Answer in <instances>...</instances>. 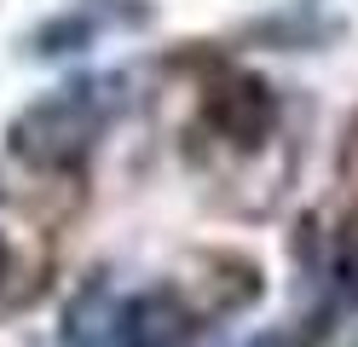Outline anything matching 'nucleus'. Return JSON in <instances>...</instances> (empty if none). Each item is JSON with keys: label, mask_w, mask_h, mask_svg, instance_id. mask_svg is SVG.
<instances>
[{"label": "nucleus", "mask_w": 358, "mask_h": 347, "mask_svg": "<svg viewBox=\"0 0 358 347\" xmlns=\"http://www.w3.org/2000/svg\"><path fill=\"white\" fill-rule=\"evenodd\" d=\"M99 29H104V23L87 12V6H76V12H64V18H47V23L29 35V46H35L41 58H64V53H81V46H93Z\"/></svg>", "instance_id": "5"}, {"label": "nucleus", "mask_w": 358, "mask_h": 347, "mask_svg": "<svg viewBox=\"0 0 358 347\" xmlns=\"http://www.w3.org/2000/svg\"><path fill=\"white\" fill-rule=\"evenodd\" d=\"M249 347H306L301 336H289V330H272V336H255Z\"/></svg>", "instance_id": "7"}, {"label": "nucleus", "mask_w": 358, "mask_h": 347, "mask_svg": "<svg viewBox=\"0 0 358 347\" xmlns=\"http://www.w3.org/2000/svg\"><path fill=\"white\" fill-rule=\"evenodd\" d=\"M127 76H81L70 87L35 99L29 110H17V122L6 133L12 156H24L29 168H47V174H64L76 162L93 156L99 133L122 116L127 104Z\"/></svg>", "instance_id": "1"}, {"label": "nucleus", "mask_w": 358, "mask_h": 347, "mask_svg": "<svg viewBox=\"0 0 358 347\" xmlns=\"http://www.w3.org/2000/svg\"><path fill=\"white\" fill-rule=\"evenodd\" d=\"M0 272H6V243H0Z\"/></svg>", "instance_id": "8"}, {"label": "nucleus", "mask_w": 358, "mask_h": 347, "mask_svg": "<svg viewBox=\"0 0 358 347\" xmlns=\"http://www.w3.org/2000/svg\"><path fill=\"white\" fill-rule=\"evenodd\" d=\"M335 278H341L347 301L358 307V243H347V249H341V261H335Z\"/></svg>", "instance_id": "6"}, {"label": "nucleus", "mask_w": 358, "mask_h": 347, "mask_svg": "<svg viewBox=\"0 0 358 347\" xmlns=\"http://www.w3.org/2000/svg\"><path fill=\"white\" fill-rule=\"evenodd\" d=\"M122 336V301L110 278H87L81 295L64 307V341L70 347H116Z\"/></svg>", "instance_id": "4"}, {"label": "nucleus", "mask_w": 358, "mask_h": 347, "mask_svg": "<svg viewBox=\"0 0 358 347\" xmlns=\"http://www.w3.org/2000/svg\"><path fill=\"white\" fill-rule=\"evenodd\" d=\"M196 313L173 290H145L122 307V347H191Z\"/></svg>", "instance_id": "3"}, {"label": "nucleus", "mask_w": 358, "mask_h": 347, "mask_svg": "<svg viewBox=\"0 0 358 347\" xmlns=\"http://www.w3.org/2000/svg\"><path fill=\"white\" fill-rule=\"evenodd\" d=\"M203 116H208V128H214L220 139L255 151V145H266L272 128H278V93L266 87L260 76H243V69H237V76H226V81L208 93Z\"/></svg>", "instance_id": "2"}]
</instances>
